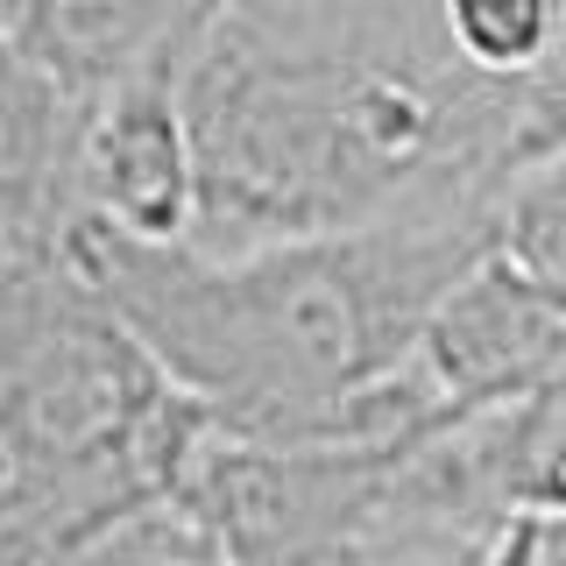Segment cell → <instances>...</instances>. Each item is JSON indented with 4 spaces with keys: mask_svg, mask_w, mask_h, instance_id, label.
I'll list each match as a JSON object with an SVG mask.
<instances>
[{
    "mask_svg": "<svg viewBox=\"0 0 566 566\" xmlns=\"http://www.w3.org/2000/svg\"><path fill=\"white\" fill-rule=\"evenodd\" d=\"M517 149H524V164L566 149V22H559L553 57L531 78H517Z\"/></svg>",
    "mask_w": 566,
    "mask_h": 566,
    "instance_id": "ba28073f",
    "label": "cell"
},
{
    "mask_svg": "<svg viewBox=\"0 0 566 566\" xmlns=\"http://www.w3.org/2000/svg\"><path fill=\"white\" fill-rule=\"evenodd\" d=\"M495 248L489 199H432L361 234L248 255L135 248L78 227L50 262L248 447H418L447 432L411 354L439 297Z\"/></svg>",
    "mask_w": 566,
    "mask_h": 566,
    "instance_id": "7a4b0ae2",
    "label": "cell"
},
{
    "mask_svg": "<svg viewBox=\"0 0 566 566\" xmlns=\"http://www.w3.org/2000/svg\"><path fill=\"white\" fill-rule=\"evenodd\" d=\"M199 248L248 255L361 234L432 199L503 206L517 85L482 78L418 0L212 8L185 71Z\"/></svg>",
    "mask_w": 566,
    "mask_h": 566,
    "instance_id": "6da1fadb",
    "label": "cell"
},
{
    "mask_svg": "<svg viewBox=\"0 0 566 566\" xmlns=\"http://www.w3.org/2000/svg\"><path fill=\"white\" fill-rule=\"evenodd\" d=\"M411 368L447 424L503 411V403L566 376V291L517 270L503 248H489L439 297Z\"/></svg>",
    "mask_w": 566,
    "mask_h": 566,
    "instance_id": "277c9868",
    "label": "cell"
},
{
    "mask_svg": "<svg viewBox=\"0 0 566 566\" xmlns=\"http://www.w3.org/2000/svg\"><path fill=\"white\" fill-rule=\"evenodd\" d=\"M495 248L538 283L566 291V149L510 177L503 206H495Z\"/></svg>",
    "mask_w": 566,
    "mask_h": 566,
    "instance_id": "52a82bcc",
    "label": "cell"
},
{
    "mask_svg": "<svg viewBox=\"0 0 566 566\" xmlns=\"http://www.w3.org/2000/svg\"><path fill=\"white\" fill-rule=\"evenodd\" d=\"M57 566H78V559H57Z\"/></svg>",
    "mask_w": 566,
    "mask_h": 566,
    "instance_id": "30bf717a",
    "label": "cell"
},
{
    "mask_svg": "<svg viewBox=\"0 0 566 566\" xmlns=\"http://www.w3.org/2000/svg\"><path fill=\"white\" fill-rule=\"evenodd\" d=\"M559 22H566V8H538V0H453L447 8L453 50L495 85H517L553 57Z\"/></svg>",
    "mask_w": 566,
    "mask_h": 566,
    "instance_id": "8992f818",
    "label": "cell"
},
{
    "mask_svg": "<svg viewBox=\"0 0 566 566\" xmlns=\"http://www.w3.org/2000/svg\"><path fill=\"white\" fill-rule=\"evenodd\" d=\"M489 566H566V517L517 524L503 545L489 553Z\"/></svg>",
    "mask_w": 566,
    "mask_h": 566,
    "instance_id": "9c48e42d",
    "label": "cell"
},
{
    "mask_svg": "<svg viewBox=\"0 0 566 566\" xmlns=\"http://www.w3.org/2000/svg\"><path fill=\"white\" fill-rule=\"evenodd\" d=\"M0 340V566H57L185 495L212 418L85 283L8 270Z\"/></svg>",
    "mask_w": 566,
    "mask_h": 566,
    "instance_id": "3957f363",
    "label": "cell"
},
{
    "mask_svg": "<svg viewBox=\"0 0 566 566\" xmlns=\"http://www.w3.org/2000/svg\"><path fill=\"white\" fill-rule=\"evenodd\" d=\"M185 71L191 57H177L99 99L78 156V227L135 248H199V142L185 114Z\"/></svg>",
    "mask_w": 566,
    "mask_h": 566,
    "instance_id": "5b68a950",
    "label": "cell"
}]
</instances>
